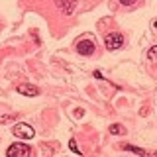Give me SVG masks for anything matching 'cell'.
Instances as JSON below:
<instances>
[{"label": "cell", "mask_w": 157, "mask_h": 157, "mask_svg": "<svg viewBox=\"0 0 157 157\" xmlns=\"http://www.w3.org/2000/svg\"><path fill=\"white\" fill-rule=\"evenodd\" d=\"M29 153H32V147L26 145V144H12L6 149L8 157H28Z\"/></svg>", "instance_id": "cell-3"}, {"label": "cell", "mask_w": 157, "mask_h": 157, "mask_svg": "<svg viewBox=\"0 0 157 157\" xmlns=\"http://www.w3.org/2000/svg\"><path fill=\"white\" fill-rule=\"evenodd\" d=\"M55 2L63 10V14H73V10L77 6V0H55Z\"/></svg>", "instance_id": "cell-6"}, {"label": "cell", "mask_w": 157, "mask_h": 157, "mask_svg": "<svg viewBox=\"0 0 157 157\" xmlns=\"http://www.w3.org/2000/svg\"><path fill=\"white\" fill-rule=\"evenodd\" d=\"M12 134L16 137H22V140H32V137L36 136V130L29 124H26V122H20V124H16L12 128Z\"/></svg>", "instance_id": "cell-1"}, {"label": "cell", "mask_w": 157, "mask_h": 157, "mask_svg": "<svg viewBox=\"0 0 157 157\" xmlns=\"http://www.w3.org/2000/svg\"><path fill=\"white\" fill-rule=\"evenodd\" d=\"M120 4H124V6H132V4H136V0H120Z\"/></svg>", "instance_id": "cell-11"}, {"label": "cell", "mask_w": 157, "mask_h": 157, "mask_svg": "<svg viewBox=\"0 0 157 157\" xmlns=\"http://www.w3.org/2000/svg\"><path fill=\"white\" fill-rule=\"evenodd\" d=\"M104 45H106L108 51H116V49H120L122 45H124V36L118 33V32L108 33V36L104 37Z\"/></svg>", "instance_id": "cell-2"}, {"label": "cell", "mask_w": 157, "mask_h": 157, "mask_svg": "<svg viewBox=\"0 0 157 157\" xmlns=\"http://www.w3.org/2000/svg\"><path fill=\"white\" fill-rule=\"evenodd\" d=\"M120 147H122V149H126V151H132V153H136V155H147L144 149H140V147H134V145H126V144H124V145H120Z\"/></svg>", "instance_id": "cell-7"}, {"label": "cell", "mask_w": 157, "mask_h": 157, "mask_svg": "<svg viewBox=\"0 0 157 157\" xmlns=\"http://www.w3.org/2000/svg\"><path fill=\"white\" fill-rule=\"evenodd\" d=\"M94 41H90V39H81V41L77 43V51L81 53V55H92L94 53Z\"/></svg>", "instance_id": "cell-4"}, {"label": "cell", "mask_w": 157, "mask_h": 157, "mask_svg": "<svg viewBox=\"0 0 157 157\" xmlns=\"http://www.w3.org/2000/svg\"><path fill=\"white\" fill-rule=\"evenodd\" d=\"M155 49L157 47H149V51H147V59H149V63L155 61Z\"/></svg>", "instance_id": "cell-10"}, {"label": "cell", "mask_w": 157, "mask_h": 157, "mask_svg": "<svg viewBox=\"0 0 157 157\" xmlns=\"http://www.w3.org/2000/svg\"><path fill=\"white\" fill-rule=\"evenodd\" d=\"M16 90L20 94H24V96H37L39 94V88L33 86V85H18Z\"/></svg>", "instance_id": "cell-5"}, {"label": "cell", "mask_w": 157, "mask_h": 157, "mask_svg": "<svg viewBox=\"0 0 157 157\" xmlns=\"http://www.w3.org/2000/svg\"><path fill=\"white\" fill-rule=\"evenodd\" d=\"M69 147H71V151H73V153H78V155H81V149H78V145L75 144V140H71V141H69Z\"/></svg>", "instance_id": "cell-9"}, {"label": "cell", "mask_w": 157, "mask_h": 157, "mask_svg": "<svg viewBox=\"0 0 157 157\" xmlns=\"http://www.w3.org/2000/svg\"><path fill=\"white\" fill-rule=\"evenodd\" d=\"M124 132H126V130H124L120 124H112V126H110V134H112V136H120V134H124Z\"/></svg>", "instance_id": "cell-8"}]
</instances>
